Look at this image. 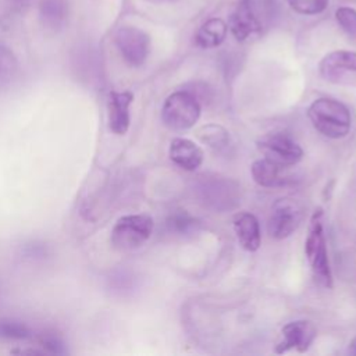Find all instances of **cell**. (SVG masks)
<instances>
[{"mask_svg": "<svg viewBox=\"0 0 356 356\" xmlns=\"http://www.w3.org/2000/svg\"><path fill=\"white\" fill-rule=\"evenodd\" d=\"M307 117L321 135L331 139L343 138L350 131L352 118L348 107L331 97L316 99L307 110Z\"/></svg>", "mask_w": 356, "mask_h": 356, "instance_id": "1", "label": "cell"}, {"mask_svg": "<svg viewBox=\"0 0 356 356\" xmlns=\"http://www.w3.org/2000/svg\"><path fill=\"white\" fill-rule=\"evenodd\" d=\"M305 254L316 282L323 288H332V273L328 261L321 209H317L310 218L309 234L305 242Z\"/></svg>", "mask_w": 356, "mask_h": 356, "instance_id": "2", "label": "cell"}, {"mask_svg": "<svg viewBox=\"0 0 356 356\" xmlns=\"http://www.w3.org/2000/svg\"><path fill=\"white\" fill-rule=\"evenodd\" d=\"M153 218L147 214H127L111 229V245L121 252L142 246L153 232Z\"/></svg>", "mask_w": 356, "mask_h": 356, "instance_id": "3", "label": "cell"}, {"mask_svg": "<svg viewBox=\"0 0 356 356\" xmlns=\"http://www.w3.org/2000/svg\"><path fill=\"white\" fill-rule=\"evenodd\" d=\"M200 117V104L196 97L186 90L171 93L161 108L164 125L172 131L189 129Z\"/></svg>", "mask_w": 356, "mask_h": 356, "instance_id": "4", "label": "cell"}, {"mask_svg": "<svg viewBox=\"0 0 356 356\" xmlns=\"http://www.w3.org/2000/svg\"><path fill=\"white\" fill-rule=\"evenodd\" d=\"M259 0H239L229 15L228 29L238 42L259 36L263 29Z\"/></svg>", "mask_w": 356, "mask_h": 356, "instance_id": "5", "label": "cell"}, {"mask_svg": "<svg viewBox=\"0 0 356 356\" xmlns=\"http://www.w3.org/2000/svg\"><path fill=\"white\" fill-rule=\"evenodd\" d=\"M320 75L330 83L356 86V51L335 50L320 61Z\"/></svg>", "mask_w": 356, "mask_h": 356, "instance_id": "6", "label": "cell"}, {"mask_svg": "<svg viewBox=\"0 0 356 356\" xmlns=\"http://www.w3.org/2000/svg\"><path fill=\"white\" fill-rule=\"evenodd\" d=\"M257 149L264 156V159L280 167L293 165L303 157L302 147L292 138L281 132L261 136L257 140Z\"/></svg>", "mask_w": 356, "mask_h": 356, "instance_id": "7", "label": "cell"}, {"mask_svg": "<svg viewBox=\"0 0 356 356\" xmlns=\"http://www.w3.org/2000/svg\"><path fill=\"white\" fill-rule=\"evenodd\" d=\"M115 46L131 67H140L150 53V36L136 26H121L115 33Z\"/></svg>", "mask_w": 356, "mask_h": 356, "instance_id": "8", "label": "cell"}, {"mask_svg": "<svg viewBox=\"0 0 356 356\" xmlns=\"http://www.w3.org/2000/svg\"><path fill=\"white\" fill-rule=\"evenodd\" d=\"M303 211L300 204L293 199H278L273 204L268 220V232L275 239L288 238L300 224Z\"/></svg>", "mask_w": 356, "mask_h": 356, "instance_id": "9", "label": "cell"}, {"mask_svg": "<svg viewBox=\"0 0 356 356\" xmlns=\"http://www.w3.org/2000/svg\"><path fill=\"white\" fill-rule=\"evenodd\" d=\"M282 341L275 346V353H285L289 350L306 352L317 337V328L312 321L296 320L285 324L281 330Z\"/></svg>", "mask_w": 356, "mask_h": 356, "instance_id": "10", "label": "cell"}, {"mask_svg": "<svg viewBox=\"0 0 356 356\" xmlns=\"http://www.w3.org/2000/svg\"><path fill=\"white\" fill-rule=\"evenodd\" d=\"M134 102V95L129 90L124 92H110L107 100L108 111V127L111 132L117 135H124L131 124L129 107Z\"/></svg>", "mask_w": 356, "mask_h": 356, "instance_id": "11", "label": "cell"}, {"mask_svg": "<svg viewBox=\"0 0 356 356\" xmlns=\"http://www.w3.org/2000/svg\"><path fill=\"white\" fill-rule=\"evenodd\" d=\"M168 154L174 164L186 171H195L203 163V150L186 138H174Z\"/></svg>", "mask_w": 356, "mask_h": 356, "instance_id": "12", "label": "cell"}, {"mask_svg": "<svg viewBox=\"0 0 356 356\" xmlns=\"http://www.w3.org/2000/svg\"><path fill=\"white\" fill-rule=\"evenodd\" d=\"M234 229L239 245L248 250L254 252L259 249L261 242L260 225L257 218L252 213L241 211L234 216Z\"/></svg>", "mask_w": 356, "mask_h": 356, "instance_id": "13", "label": "cell"}, {"mask_svg": "<svg viewBox=\"0 0 356 356\" xmlns=\"http://www.w3.org/2000/svg\"><path fill=\"white\" fill-rule=\"evenodd\" d=\"M228 32V25L221 18H210L202 24L195 35V43L202 49L220 46Z\"/></svg>", "mask_w": 356, "mask_h": 356, "instance_id": "14", "label": "cell"}, {"mask_svg": "<svg viewBox=\"0 0 356 356\" xmlns=\"http://www.w3.org/2000/svg\"><path fill=\"white\" fill-rule=\"evenodd\" d=\"M280 165L274 164L273 161L267 159H260L256 160L252 164V177L256 184L260 186L271 188V186H278L284 184V177L281 175Z\"/></svg>", "mask_w": 356, "mask_h": 356, "instance_id": "15", "label": "cell"}, {"mask_svg": "<svg viewBox=\"0 0 356 356\" xmlns=\"http://www.w3.org/2000/svg\"><path fill=\"white\" fill-rule=\"evenodd\" d=\"M67 8L63 0H43L40 4V18L49 28H58L64 22Z\"/></svg>", "mask_w": 356, "mask_h": 356, "instance_id": "16", "label": "cell"}, {"mask_svg": "<svg viewBox=\"0 0 356 356\" xmlns=\"http://www.w3.org/2000/svg\"><path fill=\"white\" fill-rule=\"evenodd\" d=\"M18 70L17 57L11 49L0 44V90L7 88Z\"/></svg>", "mask_w": 356, "mask_h": 356, "instance_id": "17", "label": "cell"}, {"mask_svg": "<svg viewBox=\"0 0 356 356\" xmlns=\"http://www.w3.org/2000/svg\"><path fill=\"white\" fill-rule=\"evenodd\" d=\"M197 138L210 147L220 149L228 143V132L220 125H203L196 131Z\"/></svg>", "mask_w": 356, "mask_h": 356, "instance_id": "18", "label": "cell"}, {"mask_svg": "<svg viewBox=\"0 0 356 356\" xmlns=\"http://www.w3.org/2000/svg\"><path fill=\"white\" fill-rule=\"evenodd\" d=\"M32 335V330L22 321L13 318L0 320V338L4 339H26Z\"/></svg>", "mask_w": 356, "mask_h": 356, "instance_id": "19", "label": "cell"}, {"mask_svg": "<svg viewBox=\"0 0 356 356\" xmlns=\"http://www.w3.org/2000/svg\"><path fill=\"white\" fill-rule=\"evenodd\" d=\"M335 19L339 28L350 38L356 39V10L350 7H339L335 11Z\"/></svg>", "mask_w": 356, "mask_h": 356, "instance_id": "20", "label": "cell"}, {"mask_svg": "<svg viewBox=\"0 0 356 356\" xmlns=\"http://www.w3.org/2000/svg\"><path fill=\"white\" fill-rule=\"evenodd\" d=\"M39 343L42 345L44 353H49V355H67L68 353L64 339L56 332H50V331L43 332L39 338Z\"/></svg>", "mask_w": 356, "mask_h": 356, "instance_id": "21", "label": "cell"}, {"mask_svg": "<svg viewBox=\"0 0 356 356\" xmlns=\"http://www.w3.org/2000/svg\"><path fill=\"white\" fill-rule=\"evenodd\" d=\"M286 1L293 11L303 15L320 14L328 6V0H286Z\"/></svg>", "mask_w": 356, "mask_h": 356, "instance_id": "22", "label": "cell"}, {"mask_svg": "<svg viewBox=\"0 0 356 356\" xmlns=\"http://www.w3.org/2000/svg\"><path fill=\"white\" fill-rule=\"evenodd\" d=\"M168 224H170L171 229H174L177 232H181V234H186V232H189L192 229H196V227H197V221L193 217H191L188 213H185V211L174 214L170 218Z\"/></svg>", "mask_w": 356, "mask_h": 356, "instance_id": "23", "label": "cell"}, {"mask_svg": "<svg viewBox=\"0 0 356 356\" xmlns=\"http://www.w3.org/2000/svg\"><path fill=\"white\" fill-rule=\"evenodd\" d=\"M46 253V246L42 243H29L25 246V254L28 257H43Z\"/></svg>", "mask_w": 356, "mask_h": 356, "instance_id": "24", "label": "cell"}, {"mask_svg": "<svg viewBox=\"0 0 356 356\" xmlns=\"http://www.w3.org/2000/svg\"><path fill=\"white\" fill-rule=\"evenodd\" d=\"M150 3H156V4H163V3H174L177 0H147Z\"/></svg>", "mask_w": 356, "mask_h": 356, "instance_id": "25", "label": "cell"}, {"mask_svg": "<svg viewBox=\"0 0 356 356\" xmlns=\"http://www.w3.org/2000/svg\"><path fill=\"white\" fill-rule=\"evenodd\" d=\"M352 352L356 355V341L352 343Z\"/></svg>", "mask_w": 356, "mask_h": 356, "instance_id": "26", "label": "cell"}]
</instances>
